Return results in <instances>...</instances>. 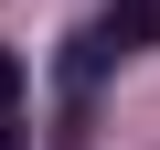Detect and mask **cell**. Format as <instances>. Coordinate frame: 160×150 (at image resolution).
Here are the masks:
<instances>
[{"label": "cell", "instance_id": "6da1fadb", "mask_svg": "<svg viewBox=\"0 0 160 150\" xmlns=\"http://www.w3.org/2000/svg\"><path fill=\"white\" fill-rule=\"evenodd\" d=\"M118 64V43H107V22H86V32H64V86L75 97H96V75Z\"/></svg>", "mask_w": 160, "mask_h": 150}, {"label": "cell", "instance_id": "7a4b0ae2", "mask_svg": "<svg viewBox=\"0 0 160 150\" xmlns=\"http://www.w3.org/2000/svg\"><path fill=\"white\" fill-rule=\"evenodd\" d=\"M107 43H118V54L160 43V0H107Z\"/></svg>", "mask_w": 160, "mask_h": 150}, {"label": "cell", "instance_id": "3957f363", "mask_svg": "<svg viewBox=\"0 0 160 150\" xmlns=\"http://www.w3.org/2000/svg\"><path fill=\"white\" fill-rule=\"evenodd\" d=\"M22 107V54H0V118Z\"/></svg>", "mask_w": 160, "mask_h": 150}, {"label": "cell", "instance_id": "277c9868", "mask_svg": "<svg viewBox=\"0 0 160 150\" xmlns=\"http://www.w3.org/2000/svg\"><path fill=\"white\" fill-rule=\"evenodd\" d=\"M0 150H32V129H22V107H11V118H0Z\"/></svg>", "mask_w": 160, "mask_h": 150}]
</instances>
